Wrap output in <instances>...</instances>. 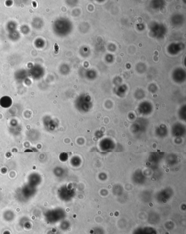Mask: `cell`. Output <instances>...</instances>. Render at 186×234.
Segmentation results:
<instances>
[{
	"label": "cell",
	"mask_w": 186,
	"mask_h": 234,
	"mask_svg": "<svg viewBox=\"0 0 186 234\" xmlns=\"http://www.w3.org/2000/svg\"><path fill=\"white\" fill-rule=\"evenodd\" d=\"M151 33L154 37L160 38L165 35L166 33V28L162 24L154 23L151 27Z\"/></svg>",
	"instance_id": "cell-1"
},
{
	"label": "cell",
	"mask_w": 186,
	"mask_h": 234,
	"mask_svg": "<svg viewBox=\"0 0 186 234\" xmlns=\"http://www.w3.org/2000/svg\"><path fill=\"white\" fill-rule=\"evenodd\" d=\"M79 103H81L80 107H82V111L84 112L88 111L92 107L91 97L86 94H84V95H82L80 97Z\"/></svg>",
	"instance_id": "cell-2"
},
{
	"label": "cell",
	"mask_w": 186,
	"mask_h": 234,
	"mask_svg": "<svg viewBox=\"0 0 186 234\" xmlns=\"http://www.w3.org/2000/svg\"><path fill=\"white\" fill-rule=\"evenodd\" d=\"M172 78L176 82L182 83L186 79L185 71L181 68H178L175 70L172 74Z\"/></svg>",
	"instance_id": "cell-3"
},
{
	"label": "cell",
	"mask_w": 186,
	"mask_h": 234,
	"mask_svg": "<svg viewBox=\"0 0 186 234\" xmlns=\"http://www.w3.org/2000/svg\"><path fill=\"white\" fill-rule=\"evenodd\" d=\"M183 48L184 46H182V44L174 43L170 44L168 47V52H169L170 54L175 55L181 52V50L183 49Z\"/></svg>",
	"instance_id": "cell-4"
},
{
	"label": "cell",
	"mask_w": 186,
	"mask_h": 234,
	"mask_svg": "<svg viewBox=\"0 0 186 234\" xmlns=\"http://www.w3.org/2000/svg\"><path fill=\"white\" fill-rule=\"evenodd\" d=\"M139 110L141 114H148L151 113V111H152V105L150 104V103L146 102L141 103L140 105Z\"/></svg>",
	"instance_id": "cell-5"
},
{
	"label": "cell",
	"mask_w": 186,
	"mask_h": 234,
	"mask_svg": "<svg viewBox=\"0 0 186 234\" xmlns=\"http://www.w3.org/2000/svg\"><path fill=\"white\" fill-rule=\"evenodd\" d=\"M3 217H4L5 220H6V221L10 222V221L13 220V219L14 218V214L13 213V212H12L11 211H7V212H6V213L5 212Z\"/></svg>",
	"instance_id": "cell-6"
}]
</instances>
